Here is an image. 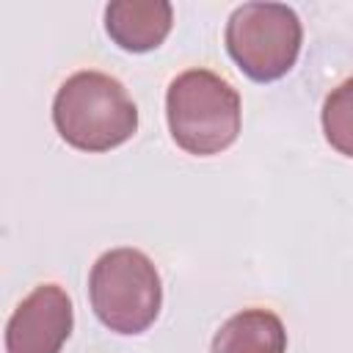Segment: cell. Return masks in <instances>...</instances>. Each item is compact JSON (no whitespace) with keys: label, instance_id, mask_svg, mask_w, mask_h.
<instances>
[{"label":"cell","instance_id":"1","mask_svg":"<svg viewBox=\"0 0 353 353\" xmlns=\"http://www.w3.org/2000/svg\"><path fill=\"white\" fill-rule=\"evenodd\" d=\"M52 121L61 138L83 152H108L138 130V108L127 88L105 72H77L55 94Z\"/></svg>","mask_w":353,"mask_h":353},{"label":"cell","instance_id":"5","mask_svg":"<svg viewBox=\"0 0 353 353\" xmlns=\"http://www.w3.org/2000/svg\"><path fill=\"white\" fill-rule=\"evenodd\" d=\"M72 331V301L58 284H39L6 325L8 353H58Z\"/></svg>","mask_w":353,"mask_h":353},{"label":"cell","instance_id":"3","mask_svg":"<svg viewBox=\"0 0 353 353\" xmlns=\"http://www.w3.org/2000/svg\"><path fill=\"white\" fill-rule=\"evenodd\" d=\"M88 298L97 317L110 331L141 334L160 314V273L143 251L113 248L94 262L88 276Z\"/></svg>","mask_w":353,"mask_h":353},{"label":"cell","instance_id":"7","mask_svg":"<svg viewBox=\"0 0 353 353\" xmlns=\"http://www.w3.org/2000/svg\"><path fill=\"white\" fill-rule=\"evenodd\" d=\"M287 331L268 309H245L229 317L212 339V353H284Z\"/></svg>","mask_w":353,"mask_h":353},{"label":"cell","instance_id":"6","mask_svg":"<svg viewBox=\"0 0 353 353\" xmlns=\"http://www.w3.org/2000/svg\"><path fill=\"white\" fill-rule=\"evenodd\" d=\"M171 3L165 0H119L105 8L108 36L127 52H146L163 44L171 30Z\"/></svg>","mask_w":353,"mask_h":353},{"label":"cell","instance_id":"8","mask_svg":"<svg viewBox=\"0 0 353 353\" xmlns=\"http://www.w3.org/2000/svg\"><path fill=\"white\" fill-rule=\"evenodd\" d=\"M323 130L328 143L353 157V77L339 83L323 105Z\"/></svg>","mask_w":353,"mask_h":353},{"label":"cell","instance_id":"4","mask_svg":"<svg viewBox=\"0 0 353 353\" xmlns=\"http://www.w3.org/2000/svg\"><path fill=\"white\" fill-rule=\"evenodd\" d=\"M301 36L298 14L281 3H245L226 22V50L256 83L279 80L292 69Z\"/></svg>","mask_w":353,"mask_h":353},{"label":"cell","instance_id":"2","mask_svg":"<svg viewBox=\"0 0 353 353\" xmlns=\"http://www.w3.org/2000/svg\"><path fill=\"white\" fill-rule=\"evenodd\" d=\"M165 116L176 146L199 157L218 154L237 141L240 97L215 72L188 69L168 85Z\"/></svg>","mask_w":353,"mask_h":353}]
</instances>
